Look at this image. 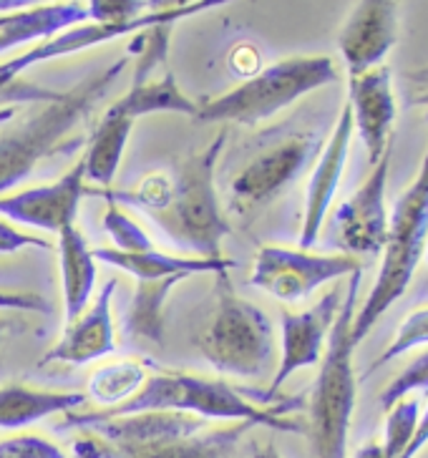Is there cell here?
<instances>
[{
  "instance_id": "6da1fadb",
  "label": "cell",
  "mask_w": 428,
  "mask_h": 458,
  "mask_svg": "<svg viewBox=\"0 0 428 458\" xmlns=\"http://www.w3.org/2000/svg\"><path fill=\"white\" fill-rule=\"evenodd\" d=\"M300 405H303V398H290L278 405H254L225 380L164 370L157 376H149L141 391L136 393L132 401L104 413L129 416V413H149V411H175V413L197 416L201 420L219 418V420L265 426L272 431L303 433L305 431L303 423L285 418L287 411L300 408Z\"/></svg>"
},
{
  "instance_id": "7a4b0ae2",
  "label": "cell",
  "mask_w": 428,
  "mask_h": 458,
  "mask_svg": "<svg viewBox=\"0 0 428 458\" xmlns=\"http://www.w3.org/2000/svg\"><path fill=\"white\" fill-rule=\"evenodd\" d=\"M126 64L129 58L124 55L111 66L96 71L94 76L81 81L76 89L66 94H56L48 104L40 106V111L28 116L15 129L0 131V197L3 191L28 179L46 157L66 147V136L108 94L111 83L119 79Z\"/></svg>"
},
{
  "instance_id": "3957f363",
  "label": "cell",
  "mask_w": 428,
  "mask_h": 458,
  "mask_svg": "<svg viewBox=\"0 0 428 458\" xmlns=\"http://www.w3.org/2000/svg\"><path fill=\"white\" fill-rule=\"evenodd\" d=\"M363 272L350 275L343 302L322 352L321 373L312 383L308 405V436L312 458H348V433L355 411V373H353V318L361 293Z\"/></svg>"
},
{
  "instance_id": "277c9868",
  "label": "cell",
  "mask_w": 428,
  "mask_h": 458,
  "mask_svg": "<svg viewBox=\"0 0 428 458\" xmlns=\"http://www.w3.org/2000/svg\"><path fill=\"white\" fill-rule=\"evenodd\" d=\"M227 144V131L214 136L210 147L189 154L172 172V194L164 209L149 215L182 250H192L200 259H225L222 240L229 222L222 215L214 189V166Z\"/></svg>"
},
{
  "instance_id": "5b68a950",
  "label": "cell",
  "mask_w": 428,
  "mask_h": 458,
  "mask_svg": "<svg viewBox=\"0 0 428 458\" xmlns=\"http://www.w3.org/2000/svg\"><path fill=\"white\" fill-rule=\"evenodd\" d=\"M428 244V148L424 162L418 169V176L411 182V187L401 194L393 212L389 215V234L383 244V262L375 277L373 290L368 293L361 310H355L353 318V345L358 348L365 335L375 327L396 300H401L403 293L414 280L418 262L426 257Z\"/></svg>"
},
{
  "instance_id": "8992f818",
  "label": "cell",
  "mask_w": 428,
  "mask_h": 458,
  "mask_svg": "<svg viewBox=\"0 0 428 458\" xmlns=\"http://www.w3.org/2000/svg\"><path fill=\"white\" fill-rule=\"evenodd\" d=\"M214 302L197 333L201 358L217 373L262 377L275 363V330L265 312L235 293L229 272L214 275Z\"/></svg>"
},
{
  "instance_id": "52a82bcc",
  "label": "cell",
  "mask_w": 428,
  "mask_h": 458,
  "mask_svg": "<svg viewBox=\"0 0 428 458\" xmlns=\"http://www.w3.org/2000/svg\"><path fill=\"white\" fill-rule=\"evenodd\" d=\"M338 81L330 55H293L268 68H260L247 81L227 94L201 104L194 119L200 122L253 123L272 119L282 108L293 106L303 96Z\"/></svg>"
},
{
  "instance_id": "ba28073f",
  "label": "cell",
  "mask_w": 428,
  "mask_h": 458,
  "mask_svg": "<svg viewBox=\"0 0 428 458\" xmlns=\"http://www.w3.org/2000/svg\"><path fill=\"white\" fill-rule=\"evenodd\" d=\"M172 38V26H159L139 33L136 66L132 71L129 91L116 104L107 108V116L134 123L139 116L149 114H184L197 116L200 104H194L176 83L175 73L167 68V48Z\"/></svg>"
},
{
  "instance_id": "9c48e42d",
  "label": "cell",
  "mask_w": 428,
  "mask_h": 458,
  "mask_svg": "<svg viewBox=\"0 0 428 458\" xmlns=\"http://www.w3.org/2000/svg\"><path fill=\"white\" fill-rule=\"evenodd\" d=\"M355 272H363V265L353 255H315L310 250L265 244L254 255L250 284L282 302H300L322 284Z\"/></svg>"
},
{
  "instance_id": "30bf717a",
  "label": "cell",
  "mask_w": 428,
  "mask_h": 458,
  "mask_svg": "<svg viewBox=\"0 0 428 458\" xmlns=\"http://www.w3.org/2000/svg\"><path fill=\"white\" fill-rule=\"evenodd\" d=\"M322 139L315 131H297L257 154L229 184V209L253 215L275 202L321 154Z\"/></svg>"
},
{
  "instance_id": "8fae6325",
  "label": "cell",
  "mask_w": 428,
  "mask_h": 458,
  "mask_svg": "<svg viewBox=\"0 0 428 458\" xmlns=\"http://www.w3.org/2000/svg\"><path fill=\"white\" fill-rule=\"evenodd\" d=\"M222 5V0H204V3H179V5H161L159 11H149L147 15H141L134 23H121V26H98V23H83V26H76L56 36L51 41L36 43L26 51L15 54L13 58L3 61L0 64V96L5 94L11 86H13L28 68L39 66V64H48L54 58H61V55H71L76 51H86V48H94V46H101V43L116 41L121 36H129V33H144V30H151V28L159 26H175L176 21L182 18H189V15L200 13V11H210V8H217Z\"/></svg>"
},
{
  "instance_id": "7c38bea8",
  "label": "cell",
  "mask_w": 428,
  "mask_h": 458,
  "mask_svg": "<svg viewBox=\"0 0 428 458\" xmlns=\"http://www.w3.org/2000/svg\"><path fill=\"white\" fill-rule=\"evenodd\" d=\"M390 151L381 162L371 166L361 189L335 209V242L343 255H378L383 252L389 234V207H386V184H389Z\"/></svg>"
},
{
  "instance_id": "4fadbf2b",
  "label": "cell",
  "mask_w": 428,
  "mask_h": 458,
  "mask_svg": "<svg viewBox=\"0 0 428 458\" xmlns=\"http://www.w3.org/2000/svg\"><path fill=\"white\" fill-rule=\"evenodd\" d=\"M340 287H335L303 312H282V355L280 365L272 376L270 388L262 395L265 403H272L275 395L285 386V380L310 365H318L322 360V352L328 345V337L333 330L335 318L343 302Z\"/></svg>"
},
{
  "instance_id": "5bb4252c",
  "label": "cell",
  "mask_w": 428,
  "mask_h": 458,
  "mask_svg": "<svg viewBox=\"0 0 428 458\" xmlns=\"http://www.w3.org/2000/svg\"><path fill=\"white\" fill-rule=\"evenodd\" d=\"M94 191L96 189L86 187L83 162H79L71 172L51 184L0 197V216L11 219L15 225L61 232L68 225H76L81 199L94 197Z\"/></svg>"
},
{
  "instance_id": "9a60e30c",
  "label": "cell",
  "mask_w": 428,
  "mask_h": 458,
  "mask_svg": "<svg viewBox=\"0 0 428 458\" xmlns=\"http://www.w3.org/2000/svg\"><path fill=\"white\" fill-rule=\"evenodd\" d=\"M398 43V5L390 0H363L350 11L340 28L338 48L343 54L348 76H361L375 66Z\"/></svg>"
},
{
  "instance_id": "2e32d148",
  "label": "cell",
  "mask_w": 428,
  "mask_h": 458,
  "mask_svg": "<svg viewBox=\"0 0 428 458\" xmlns=\"http://www.w3.org/2000/svg\"><path fill=\"white\" fill-rule=\"evenodd\" d=\"M353 131H355L353 129V114H350V106L346 104L340 116H338V122H335L333 131H330L328 144H322L318 162H315L312 174H310L303 227H300V247L297 250H310L312 244L321 240L325 216L330 212L335 191L340 187V179H343V172H346Z\"/></svg>"
},
{
  "instance_id": "e0dca14e",
  "label": "cell",
  "mask_w": 428,
  "mask_h": 458,
  "mask_svg": "<svg viewBox=\"0 0 428 458\" xmlns=\"http://www.w3.org/2000/svg\"><path fill=\"white\" fill-rule=\"evenodd\" d=\"M348 106L353 114V129L361 134L368 151V164L375 166L390 151V131L396 119L390 68L375 66L361 76H350Z\"/></svg>"
},
{
  "instance_id": "ac0fdd59",
  "label": "cell",
  "mask_w": 428,
  "mask_h": 458,
  "mask_svg": "<svg viewBox=\"0 0 428 458\" xmlns=\"http://www.w3.org/2000/svg\"><path fill=\"white\" fill-rule=\"evenodd\" d=\"M116 284H119L116 280H108L101 287L94 305L66 325L61 340L43 355L40 365H86L116 351V333H114V315H111Z\"/></svg>"
},
{
  "instance_id": "d6986e66",
  "label": "cell",
  "mask_w": 428,
  "mask_h": 458,
  "mask_svg": "<svg viewBox=\"0 0 428 458\" xmlns=\"http://www.w3.org/2000/svg\"><path fill=\"white\" fill-rule=\"evenodd\" d=\"M91 23L89 3H51L30 11L3 15L0 21V54L33 41H51L71 28Z\"/></svg>"
},
{
  "instance_id": "ffe728a7",
  "label": "cell",
  "mask_w": 428,
  "mask_h": 458,
  "mask_svg": "<svg viewBox=\"0 0 428 458\" xmlns=\"http://www.w3.org/2000/svg\"><path fill=\"white\" fill-rule=\"evenodd\" d=\"M96 262H104L111 267L129 272L136 283H154V280H169V277H192L201 272H229L235 267L232 259H200V257L164 255L157 250L149 252H119L114 247H98L94 250Z\"/></svg>"
},
{
  "instance_id": "44dd1931",
  "label": "cell",
  "mask_w": 428,
  "mask_h": 458,
  "mask_svg": "<svg viewBox=\"0 0 428 458\" xmlns=\"http://www.w3.org/2000/svg\"><path fill=\"white\" fill-rule=\"evenodd\" d=\"M58 262H61V287L66 320H76L86 310L96 283V257L79 225H68L58 232Z\"/></svg>"
},
{
  "instance_id": "7402d4cb",
  "label": "cell",
  "mask_w": 428,
  "mask_h": 458,
  "mask_svg": "<svg viewBox=\"0 0 428 458\" xmlns=\"http://www.w3.org/2000/svg\"><path fill=\"white\" fill-rule=\"evenodd\" d=\"M89 403L86 393L73 391H40L28 386H3L0 388V428L15 431L39 423L56 413H73L76 408Z\"/></svg>"
},
{
  "instance_id": "603a6c76",
  "label": "cell",
  "mask_w": 428,
  "mask_h": 458,
  "mask_svg": "<svg viewBox=\"0 0 428 458\" xmlns=\"http://www.w3.org/2000/svg\"><path fill=\"white\" fill-rule=\"evenodd\" d=\"M179 283H184V277L136 283L134 297H132L126 318H124V333L132 340L161 345V340H164V302Z\"/></svg>"
},
{
  "instance_id": "cb8c5ba5",
  "label": "cell",
  "mask_w": 428,
  "mask_h": 458,
  "mask_svg": "<svg viewBox=\"0 0 428 458\" xmlns=\"http://www.w3.org/2000/svg\"><path fill=\"white\" fill-rule=\"evenodd\" d=\"M132 129H134L132 122L114 119V116L104 114L101 123L96 126V131L89 139L86 157L81 159L89 182L101 184L104 189L111 187V182L116 176V169H119L121 157H124V148L129 144Z\"/></svg>"
},
{
  "instance_id": "d4e9b609",
  "label": "cell",
  "mask_w": 428,
  "mask_h": 458,
  "mask_svg": "<svg viewBox=\"0 0 428 458\" xmlns=\"http://www.w3.org/2000/svg\"><path fill=\"white\" fill-rule=\"evenodd\" d=\"M253 428L250 423H235L214 431H200L172 444L151 445L124 458H229L242 436Z\"/></svg>"
},
{
  "instance_id": "484cf974",
  "label": "cell",
  "mask_w": 428,
  "mask_h": 458,
  "mask_svg": "<svg viewBox=\"0 0 428 458\" xmlns=\"http://www.w3.org/2000/svg\"><path fill=\"white\" fill-rule=\"evenodd\" d=\"M147 365L136 363V360L104 365L89 377L86 395L111 411V408H119L126 401H132L136 393L141 391V386L147 383Z\"/></svg>"
},
{
  "instance_id": "4316f807",
  "label": "cell",
  "mask_w": 428,
  "mask_h": 458,
  "mask_svg": "<svg viewBox=\"0 0 428 458\" xmlns=\"http://www.w3.org/2000/svg\"><path fill=\"white\" fill-rule=\"evenodd\" d=\"M421 416V401L415 395H406L386 411V433H383V456L401 458L411 444L415 423Z\"/></svg>"
},
{
  "instance_id": "83f0119b",
  "label": "cell",
  "mask_w": 428,
  "mask_h": 458,
  "mask_svg": "<svg viewBox=\"0 0 428 458\" xmlns=\"http://www.w3.org/2000/svg\"><path fill=\"white\" fill-rule=\"evenodd\" d=\"M421 345H428V305H424V308H418V310L406 315V320H403L401 327L396 330L393 340L386 345V351L381 352L373 363H371L365 376H371L378 368L389 365L390 360L401 358L403 352H411L415 351V348H421Z\"/></svg>"
},
{
  "instance_id": "f1b7e54d",
  "label": "cell",
  "mask_w": 428,
  "mask_h": 458,
  "mask_svg": "<svg viewBox=\"0 0 428 458\" xmlns=\"http://www.w3.org/2000/svg\"><path fill=\"white\" fill-rule=\"evenodd\" d=\"M104 229L114 242V250H119V252H149V250H154L147 232L139 227L132 216L124 215L116 204H108L107 215H104Z\"/></svg>"
},
{
  "instance_id": "f546056e",
  "label": "cell",
  "mask_w": 428,
  "mask_h": 458,
  "mask_svg": "<svg viewBox=\"0 0 428 458\" xmlns=\"http://www.w3.org/2000/svg\"><path fill=\"white\" fill-rule=\"evenodd\" d=\"M418 391H428V352L418 355L390 380L381 393V403L389 411L396 401H401L406 395H415Z\"/></svg>"
},
{
  "instance_id": "4dcf8cb0",
  "label": "cell",
  "mask_w": 428,
  "mask_h": 458,
  "mask_svg": "<svg viewBox=\"0 0 428 458\" xmlns=\"http://www.w3.org/2000/svg\"><path fill=\"white\" fill-rule=\"evenodd\" d=\"M149 3L141 0H91L89 13L91 23L98 26H121V23H134L141 15L149 13Z\"/></svg>"
},
{
  "instance_id": "1f68e13d",
  "label": "cell",
  "mask_w": 428,
  "mask_h": 458,
  "mask_svg": "<svg viewBox=\"0 0 428 458\" xmlns=\"http://www.w3.org/2000/svg\"><path fill=\"white\" fill-rule=\"evenodd\" d=\"M0 458H68L64 448L40 436H13L0 441Z\"/></svg>"
},
{
  "instance_id": "d6a6232c",
  "label": "cell",
  "mask_w": 428,
  "mask_h": 458,
  "mask_svg": "<svg viewBox=\"0 0 428 458\" xmlns=\"http://www.w3.org/2000/svg\"><path fill=\"white\" fill-rule=\"evenodd\" d=\"M26 247H39V250H54V244L43 237H33L28 232L15 229L11 222L0 219V255H13L18 250H26Z\"/></svg>"
},
{
  "instance_id": "836d02e7",
  "label": "cell",
  "mask_w": 428,
  "mask_h": 458,
  "mask_svg": "<svg viewBox=\"0 0 428 458\" xmlns=\"http://www.w3.org/2000/svg\"><path fill=\"white\" fill-rule=\"evenodd\" d=\"M0 310L48 312V302L39 293H18V290H0Z\"/></svg>"
},
{
  "instance_id": "e575fe53",
  "label": "cell",
  "mask_w": 428,
  "mask_h": 458,
  "mask_svg": "<svg viewBox=\"0 0 428 458\" xmlns=\"http://www.w3.org/2000/svg\"><path fill=\"white\" fill-rule=\"evenodd\" d=\"M406 81L411 83V106H424L428 116V66L406 73Z\"/></svg>"
},
{
  "instance_id": "d590c367",
  "label": "cell",
  "mask_w": 428,
  "mask_h": 458,
  "mask_svg": "<svg viewBox=\"0 0 428 458\" xmlns=\"http://www.w3.org/2000/svg\"><path fill=\"white\" fill-rule=\"evenodd\" d=\"M428 445V408L418 416V423H415L414 428V436H411V444H408V448L403 451L401 458H415L424 448Z\"/></svg>"
},
{
  "instance_id": "8d00e7d4",
  "label": "cell",
  "mask_w": 428,
  "mask_h": 458,
  "mask_svg": "<svg viewBox=\"0 0 428 458\" xmlns=\"http://www.w3.org/2000/svg\"><path fill=\"white\" fill-rule=\"evenodd\" d=\"M353 458H386V456H383V445L378 444V441H368V444L361 445V448L355 451V456Z\"/></svg>"
},
{
  "instance_id": "74e56055",
  "label": "cell",
  "mask_w": 428,
  "mask_h": 458,
  "mask_svg": "<svg viewBox=\"0 0 428 458\" xmlns=\"http://www.w3.org/2000/svg\"><path fill=\"white\" fill-rule=\"evenodd\" d=\"M253 458H282L280 451L275 448V444H265V445H254Z\"/></svg>"
},
{
  "instance_id": "f35d334b",
  "label": "cell",
  "mask_w": 428,
  "mask_h": 458,
  "mask_svg": "<svg viewBox=\"0 0 428 458\" xmlns=\"http://www.w3.org/2000/svg\"><path fill=\"white\" fill-rule=\"evenodd\" d=\"M15 111L13 108H0V126H5L8 122H13Z\"/></svg>"
},
{
  "instance_id": "ab89813d",
  "label": "cell",
  "mask_w": 428,
  "mask_h": 458,
  "mask_svg": "<svg viewBox=\"0 0 428 458\" xmlns=\"http://www.w3.org/2000/svg\"><path fill=\"white\" fill-rule=\"evenodd\" d=\"M3 343H5V325L0 323V348H3Z\"/></svg>"
},
{
  "instance_id": "60d3db41",
  "label": "cell",
  "mask_w": 428,
  "mask_h": 458,
  "mask_svg": "<svg viewBox=\"0 0 428 458\" xmlns=\"http://www.w3.org/2000/svg\"><path fill=\"white\" fill-rule=\"evenodd\" d=\"M426 259H428V244H426Z\"/></svg>"
}]
</instances>
